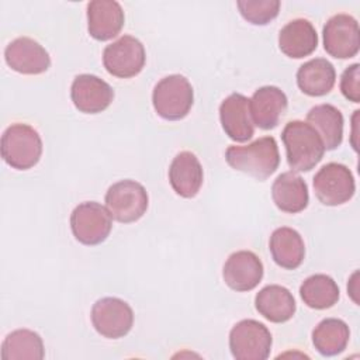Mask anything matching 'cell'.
Segmentation results:
<instances>
[{"mask_svg":"<svg viewBox=\"0 0 360 360\" xmlns=\"http://www.w3.org/2000/svg\"><path fill=\"white\" fill-rule=\"evenodd\" d=\"M219 120L225 134L235 142H246L253 136L255 124L249 98L240 93L229 94L219 105Z\"/></svg>","mask_w":360,"mask_h":360,"instance_id":"9a60e30c","label":"cell"},{"mask_svg":"<svg viewBox=\"0 0 360 360\" xmlns=\"http://www.w3.org/2000/svg\"><path fill=\"white\" fill-rule=\"evenodd\" d=\"M359 63H353L345 69L340 77V91L342 94L353 103L360 101V87H359Z\"/></svg>","mask_w":360,"mask_h":360,"instance_id":"f1b7e54d","label":"cell"},{"mask_svg":"<svg viewBox=\"0 0 360 360\" xmlns=\"http://www.w3.org/2000/svg\"><path fill=\"white\" fill-rule=\"evenodd\" d=\"M335 80V68L325 58L311 59L297 70V84L300 90L311 97L328 94L333 89Z\"/></svg>","mask_w":360,"mask_h":360,"instance_id":"603a6c76","label":"cell"},{"mask_svg":"<svg viewBox=\"0 0 360 360\" xmlns=\"http://www.w3.org/2000/svg\"><path fill=\"white\" fill-rule=\"evenodd\" d=\"M300 295L307 307L312 309H326L338 302L339 287L332 277L314 274L302 281Z\"/></svg>","mask_w":360,"mask_h":360,"instance_id":"4316f807","label":"cell"},{"mask_svg":"<svg viewBox=\"0 0 360 360\" xmlns=\"http://www.w3.org/2000/svg\"><path fill=\"white\" fill-rule=\"evenodd\" d=\"M307 122L318 132L325 150L336 149L343 139V115L332 104H318L307 114Z\"/></svg>","mask_w":360,"mask_h":360,"instance_id":"cb8c5ba5","label":"cell"},{"mask_svg":"<svg viewBox=\"0 0 360 360\" xmlns=\"http://www.w3.org/2000/svg\"><path fill=\"white\" fill-rule=\"evenodd\" d=\"M240 15L253 25H266L274 20L280 10L278 0H239Z\"/></svg>","mask_w":360,"mask_h":360,"instance_id":"83f0119b","label":"cell"},{"mask_svg":"<svg viewBox=\"0 0 360 360\" xmlns=\"http://www.w3.org/2000/svg\"><path fill=\"white\" fill-rule=\"evenodd\" d=\"M280 51L288 58L301 59L311 55L318 46V34L312 22L295 18L287 22L278 34Z\"/></svg>","mask_w":360,"mask_h":360,"instance_id":"ffe728a7","label":"cell"},{"mask_svg":"<svg viewBox=\"0 0 360 360\" xmlns=\"http://www.w3.org/2000/svg\"><path fill=\"white\" fill-rule=\"evenodd\" d=\"M0 356L3 360H42V338L31 329H15L4 338Z\"/></svg>","mask_w":360,"mask_h":360,"instance_id":"d4e9b609","label":"cell"},{"mask_svg":"<svg viewBox=\"0 0 360 360\" xmlns=\"http://www.w3.org/2000/svg\"><path fill=\"white\" fill-rule=\"evenodd\" d=\"M314 191L316 198L329 207H336L352 200L356 191L354 177L350 169L342 163L323 165L314 176Z\"/></svg>","mask_w":360,"mask_h":360,"instance_id":"ba28073f","label":"cell"},{"mask_svg":"<svg viewBox=\"0 0 360 360\" xmlns=\"http://www.w3.org/2000/svg\"><path fill=\"white\" fill-rule=\"evenodd\" d=\"M271 197L280 211L297 214L305 210L308 205V186L305 180L292 170L284 172L273 181Z\"/></svg>","mask_w":360,"mask_h":360,"instance_id":"d6986e66","label":"cell"},{"mask_svg":"<svg viewBox=\"0 0 360 360\" xmlns=\"http://www.w3.org/2000/svg\"><path fill=\"white\" fill-rule=\"evenodd\" d=\"M124 10L115 0H93L87 4V30L97 41H108L124 25Z\"/></svg>","mask_w":360,"mask_h":360,"instance_id":"2e32d148","label":"cell"},{"mask_svg":"<svg viewBox=\"0 0 360 360\" xmlns=\"http://www.w3.org/2000/svg\"><path fill=\"white\" fill-rule=\"evenodd\" d=\"M255 307L263 318L274 323L290 321L297 309L290 290L278 284L263 287L255 297Z\"/></svg>","mask_w":360,"mask_h":360,"instance_id":"44dd1931","label":"cell"},{"mask_svg":"<svg viewBox=\"0 0 360 360\" xmlns=\"http://www.w3.org/2000/svg\"><path fill=\"white\" fill-rule=\"evenodd\" d=\"M287 105L288 100L285 93L276 86L259 87L252 98H249L252 121L260 129L276 128Z\"/></svg>","mask_w":360,"mask_h":360,"instance_id":"e0dca14e","label":"cell"},{"mask_svg":"<svg viewBox=\"0 0 360 360\" xmlns=\"http://www.w3.org/2000/svg\"><path fill=\"white\" fill-rule=\"evenodd\" d=\"M1 158L17 170L34 167L42 155V139L28 124H11L1 135Z\"/></svg>","mask_w":360,"mask_h":360,"instance_id":"3957f363","label":"cell"},{"mask_svg":"<svg viewBox=\"0 0 360 360\" xmlns=\"http://www.w3.org/2000/svg\"><path fill=\"white\" fill-rule=\"evenodd\" d=\"M225 159L232 169L260 181L270 177L280 165L278 146L273 136H262L245 146L231 145L225 152Z\"/></svg>","mask_w":360,"mask_h":360,"instance_id":"6da1fadb","label":"cell"},{"mask_svg":"<svg viewBox=\"0 0 360 360\" xmlns=\"http://www.w3.org/2000/svg\"><path fill=\"white\" fill-rule=\"evenodd\" d=\"M94 329L107 339L124 338L134 325V312L128 302L117 297H104L91 308Z\"/></svg>","mask_w":360,"mask_h":360,"instance_id":"30bf717a","label":"cell"},{"mask_svg":"<svg viewBox=\"0 0 360 360\" xmlns=\"http://www.w3.org/2000/svg\"><path fill=\"white\" fill-rule=\"evenodd\" d=\"M4 59L13 70L22 75H39L51 66L48 51L30 37L13 39L4 49Z\"/></svg>","mask_w":360,"mask_h":360,"instance_id":"4fadbf2b","label":"cell"},{"mask_svg":"<svg viewBox=\"0 0 360 360\" xmlns=\"http://www.w3.org/2000/svg\"><path fill=\"white\" fill-rule=\"evenodd\" d=\"M222 277L233 291H250L263 278V263L253 252L238 250L226 259Z\"/></svg>","mask_w":360,"mask_h":360,"instance_id":"5bb4252c","label":"cell"},{"mask_svg":"<svg viewBox=\"0 0 360 360\" xmlns=\"http://www.w3.org/2000/svg\"><path fill=\"white\" fill-rule=\"evenodd\" d=\"M70 97L80 112L98 114L111 104L114 90L98 76L83 73L73 79Z\"/></svg>","mask_w":360,"mask_h":360,"instance_id":"7c38bea8","label":"cell"},{"mask_svg":"<svg viewBox=\"0 0 360 360\" xmlns=\"http://www.w3.org/2000/svg\"><path fill=\"white\" fill-rule=\"evenodd\" d=\"M202 180V166L193 152L183 150L173 158L169 167V181L176 194L184 198L195 197Z\"/></svg>","mask_w":360,"mask_h":360,"instance_id":"ac0fdd59","label":"cell"},{"mask_svg":"<svg viewBox=\"0 0 360 360\" xmlns=\"http://www.w3.org/2000/svg\"><path fill=\"white\" fill-rule=\"evenodd\" d=\"M269 249L276 264L287 270L300 267L305 257V245L301 235L288 226L273 231Z\"/></svg>","mask_w":360,"mask_h":360,"instance_id":"7402d4cb","label":"cell"},{"mask_svg":"<svg viewBox=\"0 0 360 360\" xmlns=\"http://www.w3.org/2000/svg\"><path fill=\"white\" fill-rule=\"evenodd\" d=\"M271 343L270 330L256 319H243L229 332V349L236 360H266Z\"/></svg>","mask_w":360,"mask_h":360,"instance_id":"8992f818","label":"cell"},{"mask_svg":"<svg viewBox=\"0 0 360 360\" xmlns=\"http://www.w3.org/2000/svg\"><path fill=\"white\" fill-rule=\"evenodd\" d=\"M323 48L336 59H349L359 53L360 30L354 17L340 13L332 15L323 25Z\"/></svg>","mask_w":360,"mask_h":360,"instance_id":"8fae6325","label":"cell"},{"mask_svg":"<svg viewBox=\"0 0 360 360\" xmlns=\"http://www.w3.org/2000/svg\"><path fill=\"white\" fill-rule=\"evenodd\" d=\"M350 338L349 326L338 318H326L321 321L312 330V343L318 353L330 357L342 353Z\"/></svg>","mask_w":360,"mask_h":360,"instance_id":"484cf974","label":"cell"},{"mask_svg":"<svg viewBox=\"0 0 360 360\" xmlns=\"http://www.w3.org/2000/svg\"><path fill=\"white\" fill-rule=\"evenodd\" d=\"M281 139L285 146L287 163L294 172H309L323 158L322 139L308 122L300 120L287 122Z\"/></svg>","mask_w":360,"mask_h":360,"instance_id":"7a4b0ae2","label":"cell"},{"mask_svg":"<svg viewBox=\"0 0 360 360\" xmlns=\"http://www.w3.org/2000/svg\"><path fill=\"white\" fill-rule=\"evenodd\" d=\"M104 201L111 218L121 224L135 222L142 218L149 204L145 187L131 179L120 180L110 186Z\"/></svg>","mask_w":360,"mask_h":360,"instance_id":"5b68a950","label":"cell"},{"mask_svg":"<svg viewBox=\"0 0 360 360\" xmlns=\"http://www.w3.org/2000/svg\"><path fill=\"white\" fill-rule=\"evenodd\" d=\"M111 228L112 218L108 210L97 201H84L70 214L72 233L83 245L94 246L104 242Z\"/></svg>","mask_w":360,"mask_h":360,"instance_id":"52a82bcc","label":"cell"},{"mask_svg":"<svg viewBox=\"0 0 360 360\" xmlns=\"http://www.w3.org/2000/svg\"><path fill=\"white\" fill-rule=\"evenodd\" d=\"M146 53L142 42L132 35H122L103 51L105 70L120 79H129L141 73Z\"/></svg>","mask_w":360,"mask_h":360,"instance_id":"9c48e42d","label":"cell"},{"mask_svg":"<svg viewBox=\"0 0 360 360\" xmlns=\"http://www.w3.org/2000/svg\"><path fill=\"white\" fill-rule=\"evenodd\" d=\"M193 86L181 75H169L160 79L152 93V104L159 117L167 121L184 118L193 105Z\"/></svg>","mask_w":360,"mask_h":360,"instance_id":"277c9868","label":"cell"}]
</instances>
